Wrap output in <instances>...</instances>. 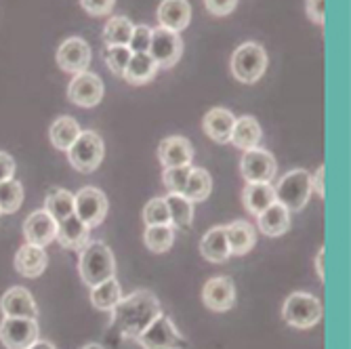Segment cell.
<instances>
[{
    "label": "cell",
    "mask_w": 351,
    "mask_h": 349,
    "mask_svg": "<svg viewBox=\"0 0 351 349\" xmlns=\"http://www.w3.org/2000/svg\"><path fill=\"white\" fill-rule=\"evenodd\" d=\"M23 202V187L17 179L0 183V213H17Z\"/></svg>",
    "instance_id": "obj_35"
},
{
    "label": "cell",
    "mask_w": 351,
    "mask_h": 349,
    "mask_svg": "<svg viewBox=\"0 0 351 349\" xmlns=\"http://www.w3.org/2000/svg\"><path fill=\"white\" fill-rule=\"evenodd\" d=\"M147 53L152 55L158 68H162V70L173 68L183 55V40L179 36V32H173L160 25L152 29V43H149Z\"/></svg>",
    "instance_id": "obj_8"
},
{
    "label": "cell",
    "mask_w": 351,
    "mask_h": 349,
    "mask_svg": "<svg viewBox=\"0 0 351 349\" xmlns=\"http://www.w3.org/2000/svg\"><path fill=\"white\" fill-rule=\"evenodd\" d=\"M324 257H326V248L322 246L320 250H317V257H315V272H317V278H320L324 282Z\"/></svg>",
    "instance_id": "obj_45"
},
{
    "label": "cell",
    "mask_w": 351,
    "mask_h": 349,
    "mask_svg": "<svg viewBox=\"0 0 351 349\" xmlns=\"http://www.w3.org/2000/svg\"><path fill=\"white\" fill-rule=\"evenodd\" d=\"M202 301L213 311H228L236 303V287L232 278L217 276L210 278L202 289Z\"/></svg>",
    "instance_id": "obj_14"
},
{
    "label": "cell",
    "mask_w": 351,
    "mask_h": 349,
    "mask_svg": "<svg viewBox=\"0 0 351 349\" xmlns=\"http://www.w3.org/2000/svg\"><path fill=\"white\" fill-rule=\"evenodd\" d=\"M305 11H307V17L313 23L322 25L324 19H326V0H307V3H305Z\"/></svg>",
    "instance_id": "obj_42"
},
{
    "label": "cell",
    "mask_w": 351,
    "mask_h": 349,
    "mask_svg": "<svg viewBox=\"0 0 351 349\" xmlns=\"http://www.w3.org/2000/svg\"><path fill=\"white\" fill-rule=\"evenodd\" d=\"M234 114L226 108H213L202 118V129L208 139L217 143H230L232 131H234Z\"/></svg>",
    "instance_id": "obj_20"
},
{
    "label": "cell",
    "mask_w": 351,
    "mask_h": 349,
    "mask_svg": "<svg viewBox=\"0 0 351 349\" xmlns=\"http://www.w3.org/2000/svg\"><path fill=\"white\" fill-rule=\"evenodd\" d=\"M57 66L68 72V74H82L88 72L90 66V47L86 40L72 36L68 40H63L61 47L57 49Z\"/></svg>",
    "instance_id": "obj_12"
},
{
    "label": "cell",
    "mask_w": 351,
    "mask_h": 349,
    "mask_svg": "<svg viewBox=\"0 0 351 349\" xmlns=\"http://www.w3.org/2000/svg\"><path fill=\"white\" fill-rule=\"evenodd\" d=\"M244 206L250 215H261L267 206L276 202V192L271 183H246L244 194H242Z\"/></svg>",
    "instance_id": "obj_27"
},
{
    "label": "cell",
    "mask_w": 351,
    "mask_h": 349,
    "mask_svg": "<svg viewBox=\"0 0 351 349\" xmlns=\"http://www.w3.org/2000/svg\"><path fill=\"white\" fill-rule=\"evenodd\" d=\"M226 236L232 255H246V252L252 250L254 242H257V234H254L252 226L246 224V221H234V224L226 226Z\"/></svg>",
    "instance_id": "obj_28"
},
{
    "label": "cell",
    "mask_w": 351,
    "mask_h": 349,
    "mask_svg": "<svg viewBox=\"0 0 351 349\" xmlns=\"http://www.w3.org/2000/svg\"><path fill=\"white\" fill-rule=\"evenodd\" d=\"M82 133L80 124L76 118L72 116H59L49 129V139L51 143L61 149V152H68L72 147V143L78 139V135Z\"/></svg>",
    "instance_id": "obj_26"
},
{
    "label": "cell",
    "mask_w": 351,
    "mask_h": 349,
    "mask_svg": "<svg viewBox=\"0 0 351 349\" xmlns=\"http://www.w3.org/2000/svg\"><path fill=\"white\" fill-rule=\"evenodd\" d=\"M156 15H158V21H160V27H167L181 34L191 21V5L187 0H162Z\"/></svg>",
    "instance_id": "obj_21"
},
{
    "label": "cell",
    "mask_w": 351,
    "mask_h": 349,
    "mask_svg": "<svg viewBox=\"0 0 351 349\" xmlns=\"http://www.w3.org/2000/svg\"><path fill=\"white\" fill-rule=\"evenodd\" d=\"M191 167H173V169H165L162 181L165 187L169 189V194H183L187 177H189Z\"/></svg>",
    "instance_id": "obj_38"
},
{
    "label": "cell",
    "mask_w": 351,
    "mask_h": 349,
    "mask_svg": "<svg viewBox=\"0 0 351 349\" xmlns=\"http://www.w3.org/2000/svg\"><path fill=\"white\" fill-rule=\"evenodd\" d=\"M282 318L289 326L295 328H311L322 320V303L313 295L293 293L284 301Z\"/></svg>",
    "instance_id": "obj_5"
},
{
    "label": "cell",
    "mask_w": 351,
    "mask_h": 349,
    "mask_svg": "<svg viewBox=\"0 0 351 349\" xmlns=\"http://www.w3.org/2000/svg\"><path fill=\"white\" fill-rule=\"evenodd\" d=\"M0 215H3V213H0Z\"/></svg>",
    "instance_id": "obj_48"
},
{
    "label": "cell",
    "mask_w": 351,
    "mask_h": 349,
    "mask_svg": "<svg viewBox=\"0 0 351 349\" xmlns=\"http://www.w3.org/2000/svg\"><path fill=\"white\" fill-rule=\"evenodd\" d=\"M0 341L7 349H29L38 341V322L32 318H5L0 322Z\"/></svg>",
    "instance_id": "obj_10"
},
{
    "label": "cell",
    "mask_w": 351,
    "mask_h": 349,
    "mask_svg": "<svg viewBox=\"0 0 351 349\" xmlns=\"http://www.w3.org/2000/svg\"><path fill=\"white\" fill-rule=\"evenodd\" d=\"M29 349H57V347L53 343H49V341H36Z\"/></svg>",
    "instance_id": "obj_46"
},
{
    "label": "cell",
    "mask_w": 351,
    "mask_h": 349,
    "mask_svg": "<svg viewBox=\"0 0 351 349\" xmlns=\"http://www.w3.org/2000/svg\"><path fill=\"white\" fill-rule=\"evenodd\" d=\"M143 240H145V246L152 250V252H167L173 242H175V228L173 226H147L145 228V234H143Z\"/></svg>",
    "instance_id": "obj_34"
},
{
    "label": "cell",
    "mask_w": 351,
    "mask_h": 349,
    "mask_svg": "<svg viewBox=\"0 0 351 349\" xmlns=\"http://www.w3.org/2000/svg\"><path fill=\"white\" fill-rule=\"evenodd\" d=\"M55 240L63 246V248H70V250H82L88 242H90V228L80 221L76 215L63 219L57 224V234Z\"/></svg>",
    "instance_id": "obj_19"
},
{
    "label": "cell",
    "mask_w": 351,
    "mask_h": 349,
    "mask_svg": "<svg viewBox=\"0 0 351 349\" xmlns=\"http://www.w3.org/2000/svg\"><path fill=\"white\" fill-rule=\"evenodd\" d=\"M276 202L289 208L293 213H299L305 208V204L311 198V175L303 169L286 173L280 183L274 187Z\"/></svg>",
    "instance_id": "obj_4"
},
{
    "label": "cell",
    "mask_w": 351,
    "mask_h": 349,
    "mask_svg": "<svg viewBox=\"0 0 351 349\" xmlns=\"http://www.w3.org/2000/svg\"><path fill=\"white\" fill-rule=\"evenodd\" d=\"M47 265H49L47 250H45V246H38V244L25 242L17 250V255H15V269L23 278H38V276H43Z\"/></svg>",
    "instance_id": "obj_18"
},
{
    "label": "cell",
    "mask_w": 351,
    "mask_h": 349,
    "mask_svg": "<svg viewBox=\"0 0 351 349\" xmlns=\"http://www.w3.org/2000/svg\"><path fill=\"white\" fill-rule=\"evenodd\" d=\"M78 272L84 284L88 287H97V284L114 278L116 274V259L114 252L104 244V242H88L82 252H80V261H78Z\"/></svg>",
    "instance_id": "obj_2"
},
{
    "label": "cell",
    "mask_w": 351,
    "mask_h": 349,
    "mask_svg": "<svg viewBox=\"0 0 351 349\" xmlns=\"http://www.w3.org/2000/svg\"><path fill=\"white\" fill-rule=\"evenodd\" d=\"M200 252L210 263H223L232 257L228 236H226V226H217L204 234V238L200 242Z\"/></svg>",
    "instance_id": "obj_22"
},
{
    "label": "cell",
    "mask_w": 351,
    "mask_h": 349,
    "mask_svg": "<svg viewBox=\"0 0 351 349\" xmlns=\"http://www.w3.org/2000/svg\"><path fill=\"white\" fill-rule=\"evenodd\" d=\"M120 299H122V291H120V284L116 278H110L90 289V303L95 305V309L112 311Z\"/></svg>",
    "instance_id": "obj_31"
},
{
    "label": "cell",
    "mask_w": 351,
    "mask_h": 349,
    "mask_svg": "<svg viewBox=\"0 0 351 349\" xmlns=\"http://www.w3.org/2000/svg\"><path fill=\"white\" fill-rule=\"evenodd\" d=\"M267 70V53L257 43H244L232 55V74L238 82L254 84Z\"/></svg>",
    "instance_id": "obj_3"
},
{
    "label": "cell",
    "mask_w": 351,
    "mask_h": 349,
    "mask_svg": "<svg viewBox=\"0 0 351 349\" xmlns=\"http://www.w3.org/2000/svg\"><path fill=\"white\" fill-rule=\"evenodd\" d=\"M45 210L57 221H63L74 215V194L68 189H51L45 200Z\"/></svg>",
    "instance_id": "obj_33"
},
{
    "label": "cell",
    "mask_w": 351,
    "mask_h": 349,
    "mask_svg": "<svg viewBox=\"0 0 351 349\" xmlns=\"http://www.w3.org/2000/svg\"><path fill=\"white\" fill-rule=\"evenodd\" d=\"M104 139L95 133V131H82L78 135V139L72 143V147L68 149V158L70 165L78 171V173H93L97 171L101 160H104Z\"/></svg>",
    "instance_id": "obj_6"
},
{
    "label": "cell",
    "mask_w": 351,
    "mask_h": 349,
    "mask_svg": "<svg viewBox=\"0 0 351 349\" xmlns=\"http://www.w3.org/2000/svg\"><path fill=\"white\" fill-rule=\"evenodd\" d=\"M68 99L78 108H95L104 99V80L97 74H76L68 86Z\"/></svg>",
    "instance_id": "obj_13"
},
{
    "label": "cell",
    "mask_w": 351,
    "mask_h": 349,
    "mask_svg": "<svg viewBox=\"0 0 351 349\" xmlns=\"http://www.w3.org/2000/svg\"><path fill=\"white\" fill-rule=\"evenodd\" d=\"M131 49L129 47H106L104 57H106V66L112 70V74L122 76L126 66H129V59H131Z\"/></svg>",
    "instance_id": "obj_37"
},
{
    "label": "cell",
    "mask_w": 351,
    "mask_h": 349,
    "mask_svg": "<svg viewBox=\"0 0 351 349\" xmlns=\"http://www.w3.org/2000/svg\"><path fill=\"white\" fill-rule=\"evenodd\" d=\"M210 192H213V179H210L208 171L200 169V167H191L185 189H183V196L189 202L196 204V202H204L210 196Z\"/></svg>",
    "instance_id": "obj_29"
},
{
    "label": "cell",
    "mask_w": 351,
    "mask_h": 349,
    "mask_svg": "<svg viewBox=\"0 0 351 349\" xmlns=\"http://www.w3.org/2000/svg\"><path fill=\"white\" fill-rule=\"evenodd\" d=\"M112 313V330L126 339H137L162 313V305L154 293L137 291L122 297Z\"/></svg>",
    "instance_id": "obj_1"
},
{
    "label": "cell",
    "mask_w": 351,
    "mask_h": 349,
    "mask_svg": "<svg viewBox=\"0 0 351 349\" xmlns=\"http://www.w3.org/2000/svg\"><path fill=\"white\" fill-rule=\"evenodd\" d=\"M15 175V160L11 158V154L0 152V183L13 179Z\"/></svg>",
    "instance_id": "obj_43"
},
{
    "label": "cell",
    "mask_w": 351,
    "mask_h": 349,
    "mask_svg": "<svg viewBox=\"0 0 351 349\" xmlns=\"http://www.w3.org/2000/svg\"><path fill=\"white\" fill-rule=\"evenodd\" d=\"M158 160L165 169H173V167H191V160H194V145L187 137L181 135H173L167 137L160 147H158Z\"/></svg>",
    "instance_id": "obj_15"
},
{
    "label": "cell",
    "mask_w": 351,
    "mask_h": 349,
    "mask_svg": "<svg viewBox=\"0 0 351 349\" xmlns=\"http://www.w3.org/2000/svg\"><path fill=\"white\" fill-rule=\"evenodd\" d=\"M165 202L169 206L171 226L181 228V230H189L191 221H194V202H189L183 194H169L165 198Z\"/></svg>",
    "instance_id": "obj_32"
},
{
    "label": "cell",
    "mask_w": 351,
    "mask_h": 349,
    "mask_svg": "<svg viewBox=\"0 0 351 349\" xmlns=\"http://www.w3.org/2000/svg\"><path fill=\"white\" fill-rule=\"evenodd\" d=\"M145 226H171V215L165 198H152L143 208Z\"/></svg>",
    "instance_id": "obj_36"
},
{
    "label": "cell",
    "mask_w": 351,
    "mask_h": 349,
    "mask_svg": "<svg viewBox=\"0 0 351 349\" xmlns=\"http://www.w3.org/2000/svg\"><path fill=\"white\" fill-rule=\"evenodd\" d=\"M261 137H263V131H261V124L257 122V118L242 116V118H236V122H234V131H232L230 143H234L236 147L248 152V149L259 147Z\"/></svg>",
    "instance_id": "obj_24"
},
{
    "label": "cell",
    "mask_w": 351,
    "mask_h": 349,
    "mask_svg": "<svg viewBox=\"0 0 351 349\" xmlns=\"http://www.w3.org/2000/svg\"><path fill=\"white\" fill-rule=\"evenodd\" d=\"M204 5L208 13H213L215 17H226L234 13V9L238 7V0H204Z\"/></svg>",
    "instance_id": "obj_41"
},
{
    "label": "cell",
    "mask_w": 351,
    "mask_h": 349,
    "mask_svg": "<svg viewBox=\"0 0 351 349\" xmlns=\"http://www.w3.org/2000/svg\"><path fill=\"white\" fill-rule=\"evenodd\" d=\"M116 5V0H80V7L93 15V17H104L110 15Z\"/></svg>",
    "instance_id": "obj_40"
},
{
    "label": "cell",
    "mask_w": 351,
    "mask_h": 349,
    "mask_svg": "<svg viewBox=\"0 0 351 349\" xmlns=\"http://www.w3.org/2000/svg\"><path fill=\"white\" fill-rule=\"evenodd\" d=\"M324 173H326V167L322 165L320 169L315 171V175L311 177V192H315L320 198H324V194H326V187H324Z\"/></svg>",
    "instance_id": "obj_44"
},
{
    "label": "cell",
    "mask_w": 351,
    "mask_h": 349,
    "mask_svg": "<svg viewBox=\"0 0 351 349\" xmlns=\"http://www.w3.org/2000/svg\"><path fill=\"white\" fill-rule=\"evenodd\" d=\"M160 70L156 66V61L152 59L149 53H133L131 59H129V66H126L122 78L129 82V84H145L149 80H154L156 72Z\"/></svg>",
    "instance_id": "obj_25"
},
{
    "label": "cell",
    "mask_w": 351,
    "mask_h": 349,
    "mask_svg": "<svg viewBox=\"0 0 351 349\" xmlns=\"http://www.w3.org/2000/svg\"><path fill=\"white\" fill-rule=\"evenodd\" d=\"M0 309H3L5 318H38V307L32 293L23 287L9 289L3 299H0Z\"/></svg>",
    "instance_id": "obj_16"
},
{
    "label": "cell",
    "mask_w": 351,
    "mask_h": 349,
    "mask_svg": "<svg viewBox=\"0 0 351 349\" xmlns=\"http://www.w3.org/2000/svg\"><path fill=\"white\" fill-rule=\"evenodd\" d=\"M82 349H104V347H101L99 343H88V345H84Z\"/></svg>",
    "instance_id": "obj_47"
},
{
    "label": "cell",
    "mask_w": 351,
    "mask_h": 349,
    "mask_svg": "<svg viewBox=\"0 0 351 349\" xmlns=\"http://www.w3.org/2000/svg\"><path fill=\"white\" fill-rule=\"evenodd\" d=\"M149 43H152V27H147V25H135L133 27L131 43H129L131 53H147L149 51Z\"/></svg>",
    "instance_id": "obj_39"
},
{
    "label": "cell",
    "mask_w": 351,
    "mask_h": 349,
    "mask_svg": "<svg viewBox=\"0 0 351 349\" xmlns=\"http://www.w3.org/2000/svg\"><path fill=\"white\" fill-rule=\"evenodd\" d=\"M240 171L246 183H269L276 175V158L261 147L248 149L242 156Z\"/></svg>",
    "instance_id": "obj_11"
},
{
    "label": "cell",
    "mask_w": 351,
    "mask_h": 349,
    "mask_svg": "<svg viewBox=\"0 0 351 349\" xmlns=\"http://www.w3.org/2000/svg\"><path fill=\"white\" fill-rule=\"evenodd\" d=\"M257 219H259V232L269 238H278L291 228V210L278 202L267 206L261 215H257Z\"/></svg>",
    "instance_id": "obj_23"
},
{
    "label": "cell",
    "mask_w": 351,
    "mask_h": 349,
    "mask_svg": "<svg viewBox=\"0 0 351 349\" xmlns=\"http://www.w3.org/2000/svg\"><path fill=\"white\" fill-rule=\"evenodd\" d=\"M133 21L124 15L112 17L106 27H104V40L106 47H129L131 36H133Z\"/></svg>",
    "instance_id": "obj_30"
},
{
    "label": "cell",
    "mask_w": 351,
    "mask_h": 349,
    "mask_svg": "<svg viewBox=\"0 0 351 349\" xmlns=\"http://www.w3.org/2000/svg\"><path fill=\"white\" fill-rule=\"evenodd\" d=\"M141 349H187V339L177 333L169 315L160 313L158 318L135 339Z\"/></svg>",
    "instance_id": "obj_7"
},
{
    "label": "cell",
    "mask_w": 351,
    "mask_h": 349,
    "mask_svg": "<svg viewBox=\"0 0 351 349\" xmlns=\"http://www.w3.org/2000/svg\"><path fill=\"white\" fill-rule=\"evenodd\" d=\"M74 215L84 221L88 228H97L104 224L108 215V198L97 187H82L74 196Z\"/></svg>",
    "instance_id": "obj_9"
},
{
    "label": "cell",
    "mask_w": 351,
    "mask_h": 349,
    "mask_svg": "<svg viewBox=\"0 0 351 349\" xmlns=\"http://www.w3.org/2000/svg\"><path fill=\"white\" fill-rule=\"evenodd\" d=\"M57 234V221L43 208L34 210L23 221V236L29 244L47 246L55 240Z\"/></svg>",
    "instance_id": "obj_17"
}]
</instances>
